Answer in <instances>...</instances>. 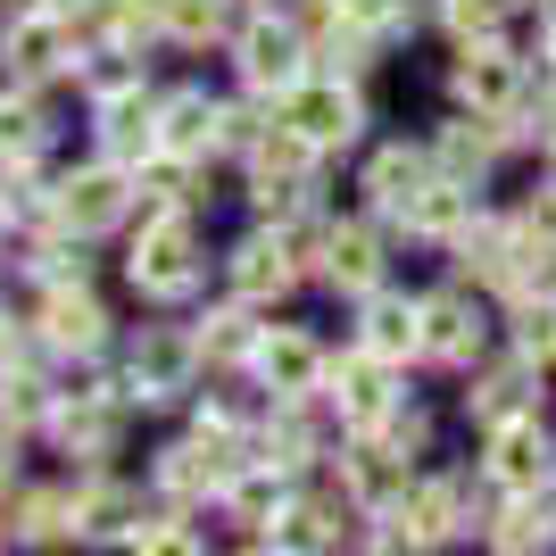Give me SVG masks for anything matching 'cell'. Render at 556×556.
<instances>
[{
  "label": "cell",
  "instance_id": "30",
  "mask_svg": "<svg viewBox=\"0 0 556 556\" xmlns=\"http://www.w3.org/2000/svg\"><path fill=\"white\" fill-rule=\"evenodd\" d=\"M232 25H241V0H159V42L184 59H225Z\"/></svg>",
  "mask_w": 556,
  "mask_h": 556
},
{
  "label": "cell",
  "instance_id": "37",
  "mask_svg": "<svg viewBox=\"0 0 556 556\" xmlns=\"http://www.w3.org/2000/svg\"><path fill=\"white\" fill-rule=\"evenodd\" d=\"M9 232H17V216H9V191H0V250H9Z\"/></svg>",
  "mask_w": 556,
  "mask_h": 556
},
{
  "label": "cell",
  "instance_id": "18",
  "mask_svg": "<svg viewBox=\"0 0 556 556\" xmlns=\"http://www.w3.org/2000/svg\"><path fill=\"white\" fill-rule=\"evenodd\" d=\"M424 374L416 366H399V357H382V349H366V341H332V366H325V399H332V416L349 424V432H374V424L391 416L399 399L416 391Z\"/></svg>",
  "mask_w": 556,
  "mask_h": 556
},
{
  "label": "cell",
  "instance_id": "7",
  "mask_svg": "<svg viewBox=\"0 0 556 556\" xmlns=\"http://www.w3.org/2000/svg\"><path fill=\"white\" fill-rule=\"evenodd\" d=\"M399 250H407V241H399L374 208L332 200V208L316 216V291H325V300H341V307L366 300L374 282L399 275Z\"/></svg>",
  "mask_w": 556,
  "mask_h": 556
},
{
  "label": "cell",
  "instance_id": "13",
  "mask_svg": "<svg viewBox=\"0 0 556 556\" xmlns=\"http://www.w3.org/2000/svg\"><path fill=\"white\" fill-rule=\"evenodd\" d=\"M84 42H92V34H84L59 0H17V9H0V75H9V84H75Z\"/></svg>",
  "mask_w": 556,
  "mask_h": 556
},
{
  "label": "cell",
  "instance_id": "10",
  "mask_svg": "<svg viewBox=\"0 0 556 556\" xmlns=\"http://www.w3.org/2000/svg\"><path fill=\"white\" fill-rule=\"evenodd\" d=\"M416 300H424V349H416L424 374L457 382L473 357L498 349V300H490V291H473V282H457V275H432V282H416Z\"/></svg>",
  "mask_w": 556,
  "mask_h": 556
},
{
  "label": "cell",
  "instance_id": "14",
  "mask_svg": "<svg viewBox=\"0 0 556 556\" xmlns=\"http://www.w3.org/2000/svg\"><path fill=\"white\" fill-rule=\"evenodd\" d=\"M473 473H482L498 498H523V490H556V399L548 407H523V416L473 432Z\"/></svg>",
  "mask_w": 556,
  "mask_h": 556
},
{
  "label": "cell",
  "instance_id": "4",
  "mask_svg": "<svg viewBox=\"0 0 556 556\" xmlns=\"http://www.w3.org/2000/svg\"><path fill=\"white\" fill-rule=\"evenodd\" d=\"M232 200H241V216H257V225H291V216H307V208L332 200V159H316V150L275 116L266 141L232 166Z\"/></svg>",
  "mask_w": 556,
  "mask_h": 556
},
{
  "label": "cell",
  "instance_id": "15",
  "mask_svg": "<svg viewBox=\"0 0 556 556\" xmlns=\"http://www.w3.org/2000/svg\"><path fill=\"white\" fill-rule=\"evenodd\" d=\"M432 175H441V166H432V141H424V134H374L366 150L349 159V200L374 208L382 225L399 232V225H407V208L432 191Z\"/></svg>",
  "mask_w": 556,
  "mask_h": 556
},
{
  "label": "cell",
  "instance_id": "22",
  "mask_svg": "<svg viewBox=\"0 0 556 556\" xmlns=\"http://www.w3.org/2000/svg\"><path fill=\"white\" fill-rule=\"evenodd\" d=\"M349 341H366V349H382V357H399V366H416V349H424V300H416V282L391 275V282H374L366 300H349Z\"/></svg>",
  "mask_w": 556,
  "mask_h": 556
},
{
  "label": "cell",
  "instance_id": "28",
  "mask_svg": "<svg viewBox=\"0 0 556 556\" xmlns=\"http://www.w3.org/2000/svg\"><path fill=\"white\" fill-rule=\"evenodd\" d=\"M59 84H9L0 92V166H25V159H50L59 150V109H50Z\"/></svg>",
  "mask_w": 556,
  "mask_h": 556
},
{
  "label": "cell",
  "instance_id": "23",
  "mask_svg": "<svg viewBox=\"0 0 556 556\" xmlns=\"http://www.w3.org/2000/svg\"><path fill=\"white\" fill-rule=\"evenodd\" d=\"M159 150L216 166V150H225V92H208L200 75L191 84H159Z\"/></svg>",
  "mask_w": 556,
  "mask_h": 556
},
{
  "label": "cell",
  "instance_id": "24",
  "mask_svg": "<svg viewBox=\"0 0 556 556\" xmlns=\"http://www.w3.org/2000/svg\"><path fill=\"white\" fill-rule=\"evenodd\" d=\"M184 316H191V341H200L208 374H250V357H257V332H266V307L232 300V291H216V300L184 307Z\"/></svg>",
  "mask_w": 556,
  "mask_h": 556
},
{
  "label": "cell",
  "instance_id": "19",
  "mask_svg": "<svg viewBox=\"0 0 556 556\" xmlns=\"http://www.w3.org/2000/svg\"><path fill=\"white\" fill-rule=\"evenodd\" d=\"M349 441V424L332 416L325 391H300V399H266V424H257V457L291 465V473H316L332 465V448Z\"/></svg>",
  "mask_w": 556,
  "mask_h": 556
},
{
  "label": "cell",
  "instance_id": "26",
  "mask_svg": "<svg viewBox=\"0 0 556 556\" xmlns=\"http://www.w3.org/2000/svg\"><path fill=\"white\" fill-rule=\"evenodd\" d=\"M490 208V191H473V184H457V175H432V191H424L416 208H407V225H399V241L407 250H424V257H441L448 241H457L473 216Z\"/></svg>",
  "mask_w": 556,
  "mask_h": 556
},
{
  "label": "cell",
  "instance_id": "21",
  "mask_svg": "<svg viewBox=\"0 0 556 556\" xmlns=\"http://www.w3.org/2000/svg\"><path fill=\"white\" fill-rule=\"evenodd\" d=\"M150 507V490L125 482L116 465H75V548H125Z\"/></svg>",
  "mask_w": 556,
  "mask_h": 556
},
{
  "label": "cell",
  "instance_id": "32",
  "mask_svg": "<svg viewBox=\"0 0 556 556\" xmlns=\"http://www.w3.org/2000/svg\"><path fill=\"white\" fill-rule=\"evenodd\" d=\"M9 532L25 548H75V482H42L9 498Z\"/></svg>",
  "mask_w": 556,
  "mask_h": 556
},
{
  "label": "cell",
  "instance_id": "9",
  "mask_svg": "<svg viewBox=\"0 0 556 556\" xmlns=\"http://www.w3.org/2000/svg\"><path fill=\"white\" fill-rule=\"evenodd\" d=\"M250 457H257L250 432H225V424L191 416L175 441L150 448V490H159V498H184V507H200V515H216V498L232 490V473H241Z\"/></svg>",
  "mask_w": 556,
  "mask_h": 556
},
{
  "label": "cell",
  "instance_id": "25",
  "mask_svg": "<svg viewBox=\"0 0 556 556\" xmlns=\"http://www.w3.org/2000/svg\"><path fill=\"white\" fill-rule=\"evenodd\" d=\"M482 556H548L556 548V490H523V498H490L482 532H473Z\"/></svg>",
  "mask_w": 556,
  "mask_h": 556
},
{
  "label": "cell",
  "instance_id": "39",
  "mask_svg": "<svg viewBox=\"0 0 556 556\" xmlns=\"http://www.w3.org/2000/svg\"><path fill=\"white\" fill-rule=\"evenodd\" d=\"M9 540H17V532H9V507H0V548H9Z\"/></svg>",
  "mask_w": 556,
  "mask_h": 556
},
{
  "label": "cell",
  "instance_id": "12",
  "mask_svg": "<svg viewBox=\"0 0 556 556\" xmlns=\"http://www.w3.org/2000/svg\"><path fill=\"white\" fill-rule=\"evenodd\" d=\"M141 216V184L125 159H75L50 175V225H67L75 241H116V232Z\"/></svg>",
  "mask_w": 556,
  "mask_h": 556
},
{
  "label": "cell",
  "instance_id": "40",
  "mask_svg": "<svg viewBox=\"0 0 556 556\" xmlns=\"http://www.w3.org/2000/svg\"><path fill=\"white\" fill-rule=\"evenodd\" d=\"M241 9H275V0H241Z\"/></svg>",
  "mask_w": 556,
  "mask_h": 556
},
{
  "label": "cell",
  "instance_id": "33",
  "mask_svg": "<svg viewBox=\"0 0 556 556\" xmlns=\"http://www.w3.org/2000/svg\"><path fill=\"white\" fill-rule=\"evenodd\" d=\"M424 17H432L441 42H473V34H515L523 9L515 0H424Z\"/></svg>",
  "mask_w": 556,
  "mask_h": 556
},
{
  "label": "cell",
  "instance_id": "34",
  "mask_svg": "<svg viewBox=\"0 0 556 556\" xmlns=\"http://www.w3.org/2000/svg\"><path fill=\"white\" fill-rule=\"evenodd\" d=\"M523 116H532V159H540V150H556V75H540V84H532V109H523Z\"/></svg>",
  "mask_w": 556,
  "mask_h": 556
},
{
  "label": "cell",
  "instance_id": "11",
  "mask_svg": "<svg viewBox=\"0 0 556 556\" xmlns=\"http://www.w3.org/2000/svg\"><path fill=\"white\" fill-rule=\"evenodd\" d=\"M216 291H232V300H250V307H266V316H282V307L300 300V291H316L307 282V257H300V241L282 225H241L216 250Z\"/></svg>",
  "mask_w": 556,
  "mask_h": 556
},
{
  "label": "cell",
  "instance_id": "8",
  "mask_svg": "<svg viewBox=\"0 0 556 556\" xmlns=\"http://www.w3.org/2000/svg\"><path fill=\"white\" fill-rule=\"evenodd\" d=\"M225 67L241 92L257 100H282L300 75H316V25L300 17V9H241V25H232V42H225Z\"/></svg>",
  "mask_w": 556,
  "mask_h": 556
},
{
  "label": "cell",
  "instance_id": "36",
  "mask_svg": "<svg viewBox=\"0 0 556 556\" xmlns=\"http://www.w3.org/2000/svg\"><path fill=\"white\" fill-rule=\"evenodd\" d=\"M17 441H25V432H9V424H0V507L17 498Z\"/></svg>",
  "mask_w": 556,
  "mask_h": 556
},
{
  "label": "cell",
  "instance_id": "5",
  "mask_svg": "<svg viewBox=\"0 0 556 556\" xmlns=\"http://www.w3.org/2000/svg\"><path fill=\"white\" fill-rule=\"evenodd\" d=\"M532 84H540V59L515 34H473V42H441V100L448 109H473V116H523L532 109Z\"/></svg>",
  "mask_w": 556,
  "mask_h": 556
},
{
  "label": "cell",
  "instance_id": "31",
  "mask_svg": "<svg viewBox=\"0 0 556 556\" xmlns=\"http://www.w3.org/2000/svg\"><path fill=\"white\" fill-rule=\"evenodd\" d=\"M498 341H507L515 357H532V366L556 382V275L532 282V291H515V300L498 307Z\"/></svg>",
  "mask_w": 556,
  "mask_h": 556
},
{
  "label": "cell",
  "instance_id": "1",
  "mask_svg": "<svg viewBox=\"0 0 556 556\" xmlns=\"http://www.w3.org/2000/svg\"><path fill=\"white\" fill-rule=\"evenodd\" d=\"M490 498H498V490L473 473V457H432L416 482L399 490V507L374 515L366 532H357V548H366V556H441V548H473Z\"/></svg>",
  "mask_w": 556,
  "mask_h": 556
},
{
  "label": "cell",
  "instance_id": "6",
  "mask_svg": "<svg viewBox=\"0 0 556 556\" xmlns=\"http://www.w3.org/2000/svg\"><path fill=\"white\" fill-rule=\"evenodd\" d=\"M275 116L316 150V159L349 166L374 141V84L366 75H341V67H316V75H300V84L275 100Z\"/></svg>",
  "mask_w": 556,
  "mask_h": 556
},
{
  "label": "cell",
  "instance_id": "20",
  "mask_svg": "<svg viewBox=\"0 0 556 556\" xmlns=\"http://www.w3.org/2000/svg\"><path fill=\"white\" fill-rule=\"evenodd\" d=\"M325 366H332V332L300 325L291 307H282V316H266V332H257V357H250V382H257L266 399L325 391Z\"/></svg>",
  "mask_w": 556,
  "mask_h": 556
},
{
  "label": "cell",
  "instance_id": "3",
  "mask_svg": "<svg viewBox=\"0 0 556 556\" xmlns=\"http://www.w3.org/2000/svg\"><path fill=\"white\" fill-rule=\"evenodd\" d=\"M109 357H116V391L134 399V416H175L208 382V357L191 341V316H166V307H150V325H134Z\"/></svg>",
  "mask_w": 556,
  "mask_h": 556
},
{
  "label": "cell",
  "instance_id": "16",
  "mask_svg": "<svg viewBox=\"0 0 556 556\" xmlns=\"http://www.w3.org/2000/svg\"><path fill=\"white\" fill-rule=\"evenodd\" d=\"M25 325H34V341H42L50 366H75V357H109L116 349V307L100 300L92 275L75 282H42L34 291V307H25Z\"/></svg>",
  "mask_w": 556,
  "mask_h": 556
},
{
  "label": "cell",
  "instance_id": "38",
  "mask_svg": "<svg viewBox=\"0 0 556 556\" xmlns=\"http://www.w3.org/2000/svg\"><path fill=\"white\" fill-rule=\"evenodd\" d=\"M515 9H523V17H540V9H556V0H515Z\"/></svg>",
  "mask_w": 556,
  "mask_h": 556
},
{
  "label": "cell",
  "instance_id": "27",
  "mask_svg": "<svg viewBox=\"0 0 556 556\" xmlns=\"http://www.w3.org/2000/svg\"><path fill=\"white\" fill-rule=\"evenodd\" d=\"M291 490H300V473H291V465L250 457L241 473H232V490L216 498V523H232L241 540H257V532H266V523H275L282 507H291Z\"/></svg>",
  "mask_w": 556,
  "mask_h": 556
},
{
  "label": "cell",
  "instance_id": "29",
  "mask_svg": "<svg viewBox=\"0 0 556 556\" xmlns=\"http://www.w3.org/2000/svg\"><path fill=\"white\" fill-rule=\"evenodd\" d=\"M341 34H357V42L374 50V59H399V50L416 42V34H432V17H424V0H332V17Z\"/></svg>",
  "mask_w": 556,
  "mask_h": 556
},
{
  "label": "cell",
  "instance_id": "17",
  "mask_svg": "<svg viewBox=\"0 0 556 556\" xmlns=\"http://www.w3.org/2000/svg\"><path fill=\"white\" fill-rule=\"evenodd\" d=\"M548 399H556V382L532 366V357H515V349L498 341L490 357H473V366L448 382V416H457L465 432H490V424L523 416V407H548Z\"/></svg>",
  "mask_w": 556,
  "mask_h": 556
},
{
  "label": "cell",
  "instance_id": "35",
  "mask_svg": "<svg viewBox=\"0 0 556 556\" xmlns=\"http://www.w3.org/2000/svg\"><path fill=\"white\" fill-rule=\"evenodd\" d=\"M523 42H532L540 75H556V9H540V17H523Z\"/></svg>",
  "mask_w": 556,
  "mask_h": 556
},
{
  "label": "cell",
  "instance_id": "2",
  "mask_svg": "<svg viewBox=\"0 0 556 556\" xmlns=\"http://www.w3.org/2000/svg\"><path fill=\"white\" fill-rule=\"evenodd\" d=\"M216 241L208 216H191V208H141L134 225H125V291H134L141 307H166V316H184V307L208 300V282H216Z\"/></svg>",
  "mask_w": 556,
  "mask_h": 556
}]
</instances>
